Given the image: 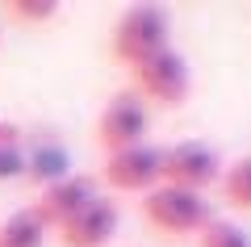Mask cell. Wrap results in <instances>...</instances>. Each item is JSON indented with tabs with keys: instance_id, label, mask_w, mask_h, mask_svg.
Instances as JSON below:
<instances>
[{
	"instance_id": "cell-1",
	"label": "cell",
	"mask_w": 251,
	"mask_h": 247,
	"mask_svg": "<svg viewBox=\"0 0 251 247\" xmlns=\"http://www.w3.org/2000/svg\"><path fill=\"white\" fill-rule=\"evenodd\" d=\"M172 46V13L163 4H130L113 26V59L122 67L151 59Z\"/></svg>"
},
{
	"instance_id": "cell-2",
	"label": "cell",
	"mask_w": 251,
	"mask_h": 247,
	"mask_svg": "<svg viewBox=\"0 0 251 247\" xmlns=\"http://www.w3.org/2000/svg\"><path fill=\"white\" fill-rule=\"evenodd\" d=\"M130 71V92L138 101H151V105H163V109H180L193 92V71H188V59L168 46V51L151 55V59L134 63Z\"/></svg>"
},
{
	"instance_id": "cell-3",
	"label": "cell",
	"mask_w": 251,
	"mask_h": 247,
	"mask_svg": "<svg viewBox=\"0 0 251 247\" xmlns=\"http://www.w3.org/2000/svg\"><path fill=\"white\" fill-rule=\"evenodd\" d=\"M143 218L151 230L168 239H180V235H201V230L214 222L209 214V201L205 193H188V189H172V185H159L143 197Z\"/></svg>"
},
{
	"instance_id": "cell-4",
	"label": "cell",
	"mask_w": 251,
	"mask_h": 247,
	"mask_svg": "<svg viewBox=\"0 0 251 247\" xmlns=\"http://www.w3.org/2000/svg\"><path fill=\"white\" fill-rule=\"evenodd\" d=\"M147 130H151V109H147V101H138L134 92H117V97H109V105L97 113L92 138H97V147L105 151V155H113V151L147 142Z\"/></svg>"
},
{
	"instance_id": "cell-5",
	"label": "cell",
	"mask_w": 251,
	"mask_h": 247,
	"mask_svg": "<svg viewBox=\"0 0 251 247\" xmlns=\"http://www.w3.org/2000/svg\"><path fill=\"white\" fill-rule=\"evenodd\" d=\"M218 180H222V159H218V151L209 147V142H176V147H163L159 185L205 193Z\"/></svg>"
},
{
	"instance_id": "cell-6",
	"label": "cell",
	"mask_w": 251,
	"mask_h": 247,
	"mask_svg": "<svg viewBox=\"0 0 251 247\" xmlns=\"http://www.w3.org/2000/svg\"><path fill=\"white\" fill-rule=\"evenodd\" d=\"M159 159H163V151L151 147V142L113 151V155H105V164H100V180H105L113 193H143L147 197L151 189H159Z\"/></svg>"
},
{
	"instance_id": "cell-7",
	"label": "cell",
	"mask_w": 251,
	"mask_h": 247,
	"mask_svg": "<svg viewBox=\"0 0 251 247\" xmlns=\"http://www.w3.org/2000/svg\"><path fill=\"white\" fill-rule=\"evenodd\" d=\"M97 176H88V172H72V176L54 180L50 189H42V197H38L29 210H34V218L42 222L46 230H59L67 218H75V214L84 210L88 201H97Z\"/></svg>"
},
{
	"instance_id": "cell-8",
	"label": "cell",
	"mask_w": 251,
	"mask_h": 247,
	"mask_svg": "<svg viewBox=\"0 0 251 247\" xmlns=\"http://www.w3.org/2000/svg\"><path fill=\"white\" fill-rule=\"evenodd\" d=\"M117 226H122L117 201L97 197V201H88L75 218H67L59 226V247H105L109 239L117 235Z\"/></svg>"
},
{
	"instance_id": "cell-9",
	"label": "cell",
	"mask_w": 251,
	"mask_h": 247,
	"mask_svg": "<svg viewBox=\"0 0 251 247\" xmlns=\"http://www.w3.org/2000/svg\"><path fill=\"white\" fill-rule=\"evenodd\" d=\"M46 243V226L34 218V210H17L0 222V247H42Z\"/></svg>"
},
{
	"instance_id": "cell-10",
	"label": "cell",
	"mask_w": 251,
	"mask_h": 247,
	"mask_svg": "<svg viewBox=\"0 0 251 247\" xmlns=\"http://www.w3.org/2000/svg\"><path fill=\"white\" fill-rule=\"evenodd\" d=\"M222 197L230 210H243L251 214V155H239L230 168H222Z\"/></svg>"
},
{
	"instance_id": "cell-11",
	"label": "cell",
	"mask_w": 251,
	"mask_h": 247,
	"mask_svg": "<svg viewBox=\"0 0 251 247\" xmlns=\"http://www.w3.org/2000/svg\"><path fill=\"white\" fill-rule=\"evenodd\" d=\"M25 176H34L38 185H46V189H50L54 180L72 176V168H67V151H63L59 142H46V147H38L34 155H29V172H25Z\"/></svg>"
},
{
	"instance_id": "cell-12",
	"label": "cell",
	"mask_w": 251,
	"mask_h": 247,
	"mask_svg": "<svg viewBox=\"0 0 251 247\" xmlns=\"http://www.w3.org/2000/svg\"><path fill=\"white\" fill-rule=\"evenodd\" d=\"M197 247H251V239H247L243 226H234V222H226V218H214L197 235Z\"/></svg>"
},
{
	"instance_id": "cell-13",
	"label": "cell",
	"mask_w": 251,
	"mask_h": 247,
	"mask_svg": "<svg viewBox=\"0 0 251 247\" xmlns=\"http://www.w3.org/2000/svg\"><path fill=\"white\" fill-rule=\"evenodd\" d=\"M4 13H9L13 21H21V26H42V21H50L54 13H59V4H54V0H9Z\"/></svg>"
},
{
	"instance_id": "cell-14",
	"label": "cell",
	"mask_w": 251,
	"mask_h": 247,
	"mask_svg": "<svg viewBox=\"0 0 251 247\" xmlns=\"http://www.w3.org/2000/svg\"><path fill=\"white\" fill-rule=\"evenodd\" d=\"M29 172V155L25 147H13V151H0V180H17Z\"/></svg>"
},
{
	"instance_id": "cell-15",
	"label": "cell",
	"mask_w": 251,
	"mask_h": 247,
	"mask_svg": "<svg viewBox=\"0 0 251 247\" xmlns=\"http://www.w3.org/2000/svg\"><path fill=\"white\" fill-rule=\"evenodd\" d=\"M13 147H21V126L0 117V151H13Z\"/></svg>"
}]
</instances>
